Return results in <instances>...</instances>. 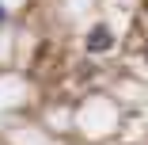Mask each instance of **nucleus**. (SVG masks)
<instances>
[{
	"label": "nucleus",
	"instance_id": "2",
	"mask_svg": "<svg viewBox=\"0 0 148 145\" xmlns=\"http://www.w3.org/2000/svg\"><path fill=\"white\" fill-rule=\"evenodd\" d=\"M4 19H8V8H4V4H0V23H4Z\"/></svg>",
	"mask_w": 148,
	"mask_h": 145
},
{
	"label": "nucleus",
	"instance_id": "1",
	"mask_svg": "<svg viewBox=\"0 0 148 145\" xmlns=\"http://www.w3.org/2000/svg\"><path fill=\"white\" fill-rule=\"evenodd\" d=\"M110 46H114V35H110V27H106V23L91 27V35H87V53H106Z\"/></svg>",
	"mask_w": 148,
	"mask_h": 145
}]
</instances>
